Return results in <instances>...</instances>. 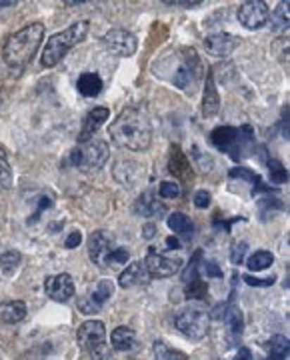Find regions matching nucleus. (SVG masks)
I'll list each match as a JSON object with an SVG mask.
<instances>
[{
	"mask_svg": "<svg viewBox=\"0 0 290 360\" xmlns=\"http://www.w3.org/2000/svg\"><path fill=\"white\" fill-rule=\"evenodd\" d=\"M102 78L96 75V72H84V75H80L78 78V82H76V89L78 92L82 94V96H87V98H94V96H99L102 92Z\"/></svg>",
	"mask_w": 290,
	"mask_h": 360,
	"instance_id": "21",
	"label": "nucleus"
},
{
	"mask_svg": "<svg viewBox=\"0 0 290 360\" xmlns=\"http://www.w3.org/2000/svg\"><path fill=\"white\" fill-rule=\"evenodd\" d=\"M166 4L168 6H187V8H192V6H201L202 2H178V0H170Z\"/></svg>",
	"mask_w": 290,
	"mask_h": 360,
	"instance_id": "48",
	"label": "nucleus"
},
{
	"mask_svg": "<svg viewBox=\"0 0 290 360\" xmlns=\"http://www.w3.org/2000/svg\"><path fill=\"white\" fill-rule=\"evenodd\" d=\"M194 206L196 208H208L210 206V200H213V196L210 193H206V191H198V193H194Z\"/></svg>",
	"mask_w": 290,
	"mask_h": 360,
	"instance_id": "43",
	"label": "nucleus"
},
{
	"mask_svg": "<svg viewBox=\"0 0 290 360\" xmlns=\"http://www.w3.org/2000/svg\"><path fill=\"white\" fill-rule=\"evenodd\" d=\"M184 295L189 300H206V296H208V286L206 283L202 281L201 276L198 278H192L189 283H184Z\"/></svg>",
	"mask_w": 290,
	"mask_h": 360,
	"instance_id": "30",
	"label": "nucleus"
},
{
	"mask_svg": "<svg viewBox=\"0 0 290 360\" xmlns=\"http://www.w3.org/2000/svg\"><path fill=\"white\" fill-rule=\"evenodd\" d=\"M108 156H111L108 142L94 139V141L84 142L82 146L75 148L70 153V162L76 168H80L82 172H90V170H99L104 167Z\"/></svg>",
	"mask_w": 290,
	"mask_h": 360,
	"instance_id": "7",
	"label": "nucleus"
},
{
	"mask_svg": "<svg viewBox=\"0 0 290 360\" xmlns=\"http://www.w3.org/2000/svg\"><path fill=\"white\" fill-rule=\"evenodd\" d=\"M80 243H82V234H80L78 231H75V232H70V234H68V238H66L64 246H66L68 250H72V248H76V246L80 245Z\"/></svg>",
	"mask_w": 290,
	"mask_h": 360,
	"instance_id": "45",
	"label": "nucleus"
},
{
	"mask_svg": "<svg viewBox=\"0 0 290 360\" xmlns=\"http://www.w3.org/2000/svg\"><path fill=\"white\" fill-rule=\"evenodd\" d=\"M177 66H170L168 72H172L168 80L180 90H192L198 86L201 78L204 77V66L194 49H180L177 54H170Z\"/></svg>",
	"mask_w": 290,
	"mask_h": 360,
	"instance_id": "4",
	"label": "nucleus"
},
{
	"mask_svg": "<svg viewBox=\"0 0 290 360\" xmlns=\"http://www.w3.org/2000/svg\"><path fill=\"white\" fill-rule=\"evenodd\" d=\"M158 194H160V198H178L180 196V184L177 180H164L158 186Z\"/></svg>",
	"mask_w": 290,
	"mask_h": 360,
	"instance_id": "36",
	"label": "nucleus"
},
{
	"mask_svg": "<svg viewBox=\"0 0 290 360\" xmlns=\"http://www.w3.org/2000/svg\"><path fill=\"white\" fill-rule=\"evenodd\" d=\"M89 26V20H80V22L68 26L63 32L52 34L51 39L46 40L44 49H42V58H40L42 66L52 68V66L58 65L70 49H75L76 44H80L82 40L87 39Z\"/></svg>",
	"mask_w": 290,
	"mask_h": 360,
	"instance_id": "3",
	"label": "nucleus"
},
{
	"mask_svg": "<svg viewBox=\"0 0 290 360\" xmlns=\"http://www.w3.org/2000/svg\"><path fill=\"white\" fill-rule=\"evenodd\" d=\"M166 222H168V229L172 232H177L178 236H182V238H187V240L192 238V234H194V224H192V220H190L184 212H172Z\"/></svg>",
	"mask_w": 290,
	"mask_h": 360,
	"instance_id": "24",
	"label": "nucleus"
},
{
	"mask_svg": "<svg viewBox=\"0 0 290 360\" xmlns=\"http://www.w3.org/2000/svg\"><path fill=\"white\" fill-rule=\"evenodd\" d=\"M168 170L170 174L178 179L180 182H190L192 180V165H190L187 153H182V148L178 144L170 146V156H168Z\"/></svg>",
	"mask_w": 290,
	"mask_h": 360,
	"instance_id": "16",
	"label": "nucleus"
},
{
	"mask_svg": "<svg viewBox=\"0 0 290 360\" xmlns=\"http://www.w3.org/2000/svg\"><path fill=\"white\" fill-rule=\"evenodd\" d=\"M254 132L251 127H218L210 132V144L216 150L227 153L232 160H239L244 156V153L253 146Z\"/></svg>",
	"mask_w": 290,
	"mask_h": 360,
	"instance_id": "5",
	"label": "nucleus"
},
{
	"mask_svg": "<svg viewBox=\"0 0 290 360\" xmlns=\"http://www.w3.org/2000/svg\"><path fill=\"white\" fill-rule=\"evenodd\" d=\"M234 360H253V352L248 348H240L239 352H237V356H234Z\"/></svg>",
	"mask_w": 290,
	"mask_h": 360,
	"instance_id": "47",
	"label": "nucleus"
},
{
	"mask_svg": "<svg viewBox=\"0 0 290 360\" xmlns=\"http://www.w3.org/2000/svg\"><path fill=\"white\" fill-rule=\"evenodd\" d=\"M52 206V198L51 196H40L38 198V208L34 210V214H32V219H28V224H34L38 219H40V214L46 210V208H51Z\"/></svg>",
	"mask_w": 290,
	"mask_h": 360,
	"instance_id": "41",
	"label": "nucleus"
},
{
	"mask_svg": "<svg viewBox=\"0 0 290 360\" xmlns=\"http://www.w3.org/2000/svg\"><path fill=\"white\" fill-rule=\"evenodd\" d=\"M277 25L272 26L275 30H282V28H289V2L284 4H280L277 8V20H275Z\"/></svg>",
	"mask_w": 290,
	"mask_h": 360,
	"instance_id": "37",
	"label": "nucleus"
},
{
	"mask_svg": "<svg viewBox=\"0 0 290 360\" xmlns=\"http://www.w3.org/2000/svg\"><path fill=\"white\" fill-rule=\"evenodd\" d=\"M114 179L118 184H122L125 188H134L142 179V167H140L137 160H130V158H122L118 160L113 168Z\"/></svg>",
	"mask_w": 290,
	"mask_h": 360,
	"instance_id": "14",
	"label": "nucleus"
},
{
	"mask_svg": "<svg viewBox=\"0 0 290 360\" xmlns=\"http://www.w3.org/2000/svg\"><path fill=\"white\" fill-rule=\"evenodd\" d=\"M201 262H202V250H196L192 258H190L189 266L184 270V274H182V281L184 283H189L192 278H198L201 274H198V270H201Z\"/></svg>",
	"mask_w": 290,
	"mask_h": 360,
	"instance_id": "35",
	"label": "nucleus"
},
{
	"mask_svg": "<svg viewBox=\"0 0 290 360\" xmlns=\"http://www.w3.org/2000/svg\"><path fill=\"white\" fill-rule=\"evenodd\" d=\"M246 248H248L246 243H239V245H234L232 252H230V260H232V264H242L244 255H246Z\"/></svg>",
	"mask_w": 290,
	"mask_h": 360,
	"instance_id": "42",
	"label": "nucleus"
},
{
	"mask_svg": "<svg viewBox=\"0 0 290 360\" xmlns=\"http://www.w3.org/2000/svg\"><path fill=\"white\" fill-rule=\"evenodd\" d=\"M166 246H168L170 250H178V248H180V240L175 238V236H168V238H166Z\"/></svg>",
	"mask_w": 290,
	"mask_h": 360,
	"instance_id": "49",
	"label": "nucleus"
},
{
	"mask_svg": "<svg viewBox=\"0 0 290 360\" xmlns=\"http://www.w3.org/2000/svg\"><path fill=\"white\" fill-rule=\"evenodd\" d=\"M154 234H156V224L149 222V224H144V226H142V236H144L146 240L154 238Z\"/></svg>",
	"mask_w": 290,
	"mask_h": 360,
	"instance_id": "46",
	"label": "nucleus"
},
{
	"mask_svg": "<svg viewBox=\"0 0 290 360\" xmlns=\"http://www.w3.org/2000/svg\"><path fill=\"white\" fill-rule=\"evenodd\" d=\"M239 37L234 34H228V32H216V34H208L204 39V49L210 52L213 56H220L225 58L228 54L237 51L239 46Z\"/></svg>",
	"mask_w": 290,
	"mask_h": 360,
	"instance_id": "15",
	"label": "nucleus"
},
{
	"mask_svg": "<svg viewBox=\"0 0 290 360\" xmlns=\"http://www.w3.org/2000/svg\"><path fill=\"white\" fill-rule=\"evenodd\" d=\"M230 179H239V180H246V182H251L253 184V194H258V193H268L270 188L266 186L263 179L251 170V168H244V167H237L230 170Z\"/></svg>",
	"mask_w": 290,
	"mask_h": 360,
	"instance_id": "25",
	"label": "nucleus"
},
{
	"mask_svg": "<svg viewBox=\"0 0 290 360\" xmlns=\"http://www.w3.org/2000/svg\"><path fill=\"white\" fill-rule=\"evenodd\" d=\"M108 134L116 146L127 148L132 153H142L151 146L152 129L149 118L142 110L128 106L113 120L108 127Z\"/></svg>",
	"mask_w": 290,
	"mask_h": 360,
	"instance_id": "1",
	"label": "nucleus"
},
{
	"mask_svg": "<svg viewBox=\"0 0 290 360\" xmlns=\"http://www.w3.org/2000/svg\"><path fill=\"white\" fill-rule=\"evenodd\" d=\"M20 260H23V257H20L18 250H6V252L0 255V270L4 274H13L14 270L18 269Z\"/></svg>",
	"mask_w": 290,
	"mask_h": 360,
	"instance_id": "32",
	"label": "nucleus"
},
{
	"mask_svg": "<svg viewBox=\"0 0 290 360\" xmlns=\"http://www.w3.org/2000/svg\"><path fill=\"white\" fill-rule=\"evenodd\" d=\"M175 326L190 340H202L208 333V312L201 307H189L175 314Z\"/></svg>",
	"mask_w": 290,
	"mask_h": 360,
	"instance_id": "8",
	"label": "nucleus"
},
{
	"mask_svg": "<svg viewBox=\"0 0 290 360\" xmlns=\"http://www.w3.org/2000/svg\"><path fill=\"white\" fill-rule=\"evenodd\" d=\"M11 186H13V170H11L6 150L0 146V193L11 191Z\"/></svg>",
	"mask_w": 290,
	"mask_h": 360,
	"instance_id": "28",
	"label": "nucleus"
},
{
	"mask_svg": "<svg viewBox=\"0 0 290 360\" xmlns=\"http://www.w3.org/2000/svg\"><path fill=\"white\" fill-rule=\"evenodd\" d=\"M154 356H156V360H189L187 359V354L168 348L164 342H156V345H154Z\"/></svg>",
	"mask_w": 290,
	"mask_h": 360,
	"instance_id": "34",
	"label": "nucleus"
},
{
	"mask_svg": "<svg viewBox=\"0 0 290 360\" xmlns=\"http://www.w3.org/2000/svg\"><path fill=\"white\" fill-rule=\"evenodd\" d=\"M149 283H151V274L146 272L144 262H140V260L128 264L127 270H122L120 276H118L120 288H134V286H142V284Z\"/></svg>",
	"mask_w": 290,
	"mask_h": 360,
	"instance_id": "18",
	"label": "nucleus"
},
{
	"mask_svg": "<svg viewBox=\"0 0 290 360\" xmlns=\"http://www.w3.org/2000/svg\"><path fill=\"white\" fill-rule=\"evenodd\" d=\"M134 210L142 214V217H163L164 212H166V206L154 196L152 191H146V193L140 196L139 200H137V205H134Z\"/></svg>",
	"mask_w": 290,
	"mask_h": 360,
	"instance_id": "20",
	"label": "nucleus"
},
{
	"mask_svg": "<svg viewBox=\"0 0 290 360\" xmlns=\"http://www.w3.org/2000/svg\"><path fill=\"white\" fill-rule=\"evenodd\" d=\"M128 257H130V255H128L127 248L116 246L113 252H111V257H108V264H127Z\"/></svg>",
	"mask_w": 290,
	"mask_h": 360,
	"instance_id": "40",
	"label": "nucleus"
},
{
	"mask_svg": "<svg viewBox=\"0 0 290 360\" xmlns=\"http://www.w3.org/2000/svg\"><path fill=\"white\" fill-rule=\"evenodd\" d=\"M102 40H104V44H106L108 51L114 52L116 56H122V58L132 56L137 52V49H139L137 37L130 30H125V28H113V30H108L102 37Z\"/></svg>",
	"mask_w": 290,
	"mask_h": 360,
	"instance_id": "9",
	"label": "nucleus"
},
{
	"mask_svg": "<svg viewBox=\"0 0 290 360\" xmlns=\"http://www.w3.org/2000/svg\"><path fill=\"white\" fill-rule=\"evenodd\" d=\"M114 240L104 231H94L89 236V257L99 266H108V257L113 252Z\"/></svg>",
	"mask_w": 290,
	"mask_h": 360,
	"instance_id": "12",
	"label": "nucleus"
},
{
	"mask_svg": "<svg viewBox=\"0 0 290 360\" xmlns=\"http://www.w3.org/2000/svg\"><path fill=\"white\" fill-rule=\"evenodd\" d=\"M268 176H270L272 184H284V182H289V170L282 167L280 160L270 158L268 160Z\"/></svg>",
	"mask_w": 290,
	"mask_h": 360,
	"instance_id": "33",
	"label": "nucleus"
},
{
	"mask_svg": "<svg viewBox=\"0 0 290 360\" xmlns=\"http://www.w3.org/2000/svg\"><path fill=\"white\" fill-rule=\"evenodd\" d=\"M242 281L248 284V286H258V288H265V286H272L275 284V276H268V278H256L253 274H244Z\"/></svg>",
	"mask_w": 290,
	"mask_h": 360,
	"instance_id": "39",
	"label": "nucleus"
},
{
	"mask_svg": "<svg viewBox=\"0 0 290 360\" xmlns=\"http://www.w3.org/2000/svg\"><path fill=\"white\" fill-rule=\"evenodd\" d=\"M239 22L248 30H256L260 26H265L270 18V8L263 0H251L239 6Z\"/></svg>",
	"mask_w": 290,
	"mask_h": 360,
	"instance_id": "10",
	"label": "nucleus"
},
{
	"mask_svg": "<svg viewBox=\"0 0 290 360\" xmlns=\"http://www.w3.org/2000/svg\"><path fill=\"white\" fill-rule=\"evenodd\" d=\"M272 262H275V257H272V252H268V250H256L253 257L246 260L248 269L253 270V272L266 270L270 264H272Z\"/></svg>",
	"mask_w": 290,
	"mask_h": 360,
	"instance_id": "31",
	"label": "nucleus"
},
{
	"mask_svg": "<svg viewBox=\"0 0 290 360\" xmlns=\"http://www.w3.org/2000/svg\"><path fill=\"white\" fill-rule=\"evenodd\" d=\"M76 342L92 360H111V350L106 347V328L102 321L82 322L76 330Z\"/></svg>",
	"mask_w": 290,
	"mask_h": 360,
	"instance_id": "6",
	"label": "nucleus"
},
{
	"mask_svg": "<svg viewBox=\"0 0 290 360\" xmlns=\"http://www.w3.org/2000/svg\"><path fill=\"white\" fill-rule=\"evenodd\" d=\"M44 292L46 296H51L54 302H66L75 296V281L66 272L49 276L44 283Z\"/></svg>",
	"mask_w": 290,
	"mask_h": 360,
	"instance_id": "13",
	"label": "nucleus"
},
{
	"mask_svg": "<svg viewBox=\"0 0 290 360\" xmlns=\"http://www.w3.org/2000/svg\"><path fill=\"white\" fill-rule=\"evenodd\" d=\"M201 270L208 278H222V269L218 266L216 260H204V262H201Z\"/></svg>",
	"mask_w": 290,
	"mask_h": 360,
	"instance_id": "38",
	"label": "nucleus"
},
{
	"mask_svg": "<svg viewBox=\"0 0 290 360\" xmlns=\"http://www.w3.org/2000/svg\"><path fill=\"white\" fill-rule=\"evenodd\" d=\"M289 359V338L286 336H275L268 348V360H286Z\"/></svg>",
	"mask_w": 290,
	"mask_h": 360,
	"instance_id": "29",
	"label": "nucleus"
},
{
	"mask_svg": "<svg viewBox=\"0 0 290 360\" xmlns=\"http://www.w3.org/2000/svg\"><path fill=\"white\" fill-rule=\"evenodd\" d=\"M111 342H113L114 350H120V352H127L137 347V335L132 328L127 326H118L114 328L113 335H111Z\"/></svg>",
	"mask_w": 290,
	"mask_h": 360,
	"instance_id": "22",
	"label": "nucleus"
},
{
	"mask_svg": "<svg viewBox=\"0 0 290 360\" xmlns=\"http://www.w3.org/2000/svg\"><path fill=\"white\" fill-rule=\"evenodd\" d=\"M182 266V260L180 258H168L156 252L152 248L151 252L144 258V269L151 274V278H168V276H175L178 270Z\"/></svg>",
	"mask_w": 290,
	"mask_h": 360,
	"instance_id": "11",
	"label": "nucleus"
},
{
	"mask_svg": "<svg viewBox=\"0 0 290 360\" xmlns=\"http://www.w3.org/2000/svg\"><path fill=\"white\" fill-rule=\"evenodd\" d=\"M42 39H44V25L40 22H32L20 28L6 40L2 49L4 63L11 68H25L28 63H32Z\"/></svg>",
	"mask_w": 290,
	"mask_h": 360,
	"instance_id": "2",
	"label": "nucleus"
},
{
	"mask_svg": "<svg viewBox=\"0 0 290 360\" xmlns=\"http://www.w3.org/2000/svg\"><path fill=\"white\" fill-rule=\"evenodd\" d=\"M26 316V304L23 300H13V302H6L2 309H0V319L8 324H16Z\"/></svg>",
	"mask_w": 290,
	"mask_h": 360,
	"instance_id": "26",
	"label": "nucleus"
},
{
	"mask_svg": "<svg viewBox=\"0 0 290 360\" xmlns=\"http://www.w3.org/2000/svg\"><path fill=\"white\" fill-rule=\"evenodd\" d=\"M192 156H194V158L198 160V167H201L202 170H210V167H213V158H210V156L202 155V153L198 150V148H196V146L192 148Z\"/></svg>",
	"mask_w": 290,
	"mask_h": 360,
	"instance_id": "44",
	"label": "nucleus"
},
{
	"mask_svg": "<svg viewBox=\"0 0 290 360\" xmlns=\"http://www.w3.org/2000/svg\"><path fill=\"white\" fill-rule=\"evenodd\" d=\"M220 110V96L215 84V75L208 68L206 70V84H204V96H202V115L215 116Z\"/></svg>",
	"mask_w": 290,
	"mask_h": 360,
	"instance_id": "19",
	"label": "nucleus"
},
{
	"mask_svg": "<svg viewBox=\"0 0 290 360\" xmlns=\"http://www.w3.org/2000/svg\"><path fill=\"white\" fill-rule=\"evenodd\" d=\"M222 319L227 322L228 333L232 335V338H240L242 330H244V319H242L239 307H234V304L222 307Z\"/></svg>",
	"mask_w": 290,
	"mask_h": 360,
	"instance_id": "23",
	"label": "nucleus"
},
{
	"mask_svg": "<svg viewBox=\"0 0 290 360\" xmlns=\"http://www.w3.org/2000/svg\"><path fill=\"white\" fill-rule=\"evenodd\" d=\"M108 116H111V110H108V108H104V106H96V108H92L89 115H87V118H84L82 130H80V134H78V142H80V144H84V142L92 141V136H94L102 124L108 120Z\"/></svg>",
	"mask_w": 290,
	"mask_h": 360,
	"instance_id": "17",
	"label": "nucleus"
},
{
	"mask_svg": "<svg viewBox=\"0 0 290 360\" xmlns=\"http://www.w3.org/2000/svg\"><path fill=\"white\" fill-rule=\"evenodd\" d=\"M114 292V283L113 281H108V278H102V281H99V284H96V288H94V292L89 296V300L96 307V309L101 310L102 307H104V302L113 296Z\"/></svg>",
	"mask_w": 290,
	"mask_h": 360,
	"instance_id": "27",
	"label": "nucleus"
}]
</instances>
